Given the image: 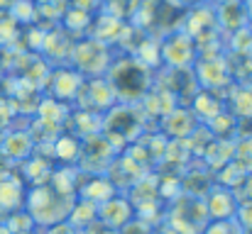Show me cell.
I'll use <instances>...</instances> for the list:
<instances>
[{"instance_id": "cell-1", "label": "cell", "mask_w": 252, "mask_h": 234, "mask_svg": "<svg viewBox=\"0 0 252 234\" xmlns=\"http://www.w3.org/2000/svg\"><path fill=\"white\" fill-rule=\"evenodd\" d=\"M162 59L181 69V66H189L193 61V44L189 37H169L164 42V52H162Z\"/></svg>"}, {"instance_id": "cell-2", "label": "cell", "mask_w": 252, "mask_h": 234, "mask_svg": "<svg viewBox=\"0 0 252 234\" xmlns=\"http://www.w3.org/2000/svg\"><path fill=\"white\" fill-rule=\"evenodd\" d=\"M208 212L213 220H228L235 212V200L230 190H216L208 198Z\"/></svg>"}, {"instance_id": "cell-3", "label": "cell", "mask_w": 252, "mask_h": 234, "mask_svg": "<svg viewBox=\"0 0 252 234\" xmlns=\"http://www.w3.org/2000/svg\"><path fill=\"white\" fill-rule=\"evenodd\" d=\"M203 234H230V225H228V220H216L211 227H206Z\"/></svg>"}, {"instance_id": "cell-4", "label": "cell", "mask_w": 252, "mask_h": 234, "mask_svg": "<svg viewBox=\"0 0 252 234\" xmlns=\"http://www.w3.org/2000/svg\"><path fill=\"white\" fill-rule=\"evenodd\" d=\"M179 2H193V0H179Z\"/></svg>"}]
</instances>
